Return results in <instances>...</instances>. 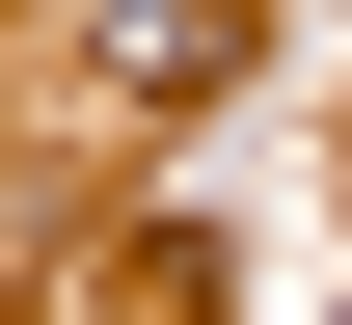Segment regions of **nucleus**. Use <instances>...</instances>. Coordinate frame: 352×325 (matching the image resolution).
I'll use <instances>...</instances> for the list:
<instances>
[{"label": "nucleus", "instance_id": "f257e3e1", "mask_svg": "<svg viewBox=\"0 0 352 325\" xmlns=\"http://www.w3.org/2000/svg\"><path fill=\"white\" fill-rule=\"evenodd\" d=\"M217 27H244V0H109V82H163V109H190V82H217Z\"/></svg>", "mask_w": 352, "mask_h": 325}]
</instances>
